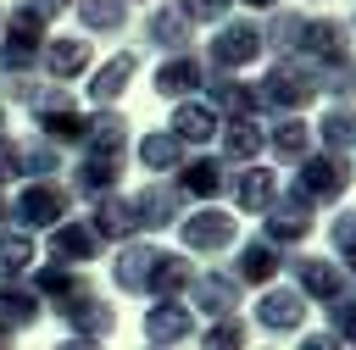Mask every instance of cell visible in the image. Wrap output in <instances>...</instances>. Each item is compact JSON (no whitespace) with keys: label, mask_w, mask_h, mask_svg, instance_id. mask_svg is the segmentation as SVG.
Listing matches in <instances>:
<instances>
[{"label":"cell","mask_w":356,"mask_h":350,"mask_svg":"<svg viewBox=\"0 0 356 350\" xmlns=\"http://www.w3.org/2000/svg\"><path fill=\"white\" fill-rule=\"evenodd\" d=\"M256 89H261V106H278L284 117H300V111L323 94V72L289 56V61H273V67H267V78H261Z\"/></svg>","instance_id":"1"},{"label":"cell","mask_w":356,"mask_h":350,"mask_svg":"<svg viewBox=\"0 0 356 350\" xmlns=\"http://www.w3.org/2000/svg\"><path fill=\"white\" fill-rule=\"evenodd\" d=\"M356 183V172H350V156H328V150H312L300 167H295V194L300 200H312V206H339V194Z\"/></svg>","instance_id":"2"},{"label":"cell","mask_w":356,"mask_h":350,"mask_svg":"<svg viewBox=\"0 0 356 350\" xmlns=\"http://www.w3.org/2000/svg\"><path fill=\"white\" fill-rule=\"evenodd\" d=\"M261 50H267V39H261V28H256L250 17H245V22H222L217 39L206 44V67H211L217 78H239V67H250Z\"/></svg>","instance_id":"3"},{"label":"cell","mask_w":356,"mask_h":350,"mask_svg":"<svg viewBox=\"0 0 356 350\" xmlns=\"http://www.w3.org/2000/svg\"><path fill=\"white\" fill-rule=\"evenodd\" d=\"M345 56H356V50H350V22H339V17H306V33H300L295 61L328 72V67H339Z\"/></svg>","instance_id":"4"},{"label":"cell","mask_w":356,"mask_h":350,"mask_svg":"<svg viewBox=\"0 0 356 350\" xmlns=\"http://www.w3.org/2000/svg\"><path fill=\"white\" fill-rule=\"evenodd\" d=\"M67 211H72V189H61L56 178H39V183H28V189L11 200V217H17L22 228H61Z\"/></svg>","instance_id":"5"},{"label":"cell","mask_w":356,"mask_h":350,"mask_svg":"<svg viewBox=\"0 0 356 350\" xmlns=\"http://www.w3.org/2000/svg\"><path fill=\"white\" fill-rule=\"evenodd\" d=\"M312 211H317L312 200H300L295 189H284V194L267 206V228H261V239H267V244H278V250H289V244L312 239V228H317V217H312Z\"/></svg>","instance_id":"6"},{"label":"cell","mask_w":356,"mask_h":350,"mask_svg":"<svg viewBox=\"0 0 356 350\" xmlns=\"http://www.w3.org/2000/svg\"><path fill=\"white\" fill-rule=\"evenodd\" d=\"M56 317L72 328V339H106V333L117 328V306H106V300L95 294V283H83L72 300H61Z\"/></svg>","instance_id":"7"},{"label":"cell","mask_w":356,"mask_h":350,"mask_svg":"<svg viewBox=\"0 0 356 350\" xmlns=\"http://www.w3.org/2000/svg\"><path fill=\"white\" fill-rule=\"evenodd\" d=\"M306 311H312V300H306L295 283H273V289H261V300H256V322H261L267 333H300Z\"/></svg>","instance_id":"8"},{"label":"cell","mask_w":356,"mask_h":350,"mask_svg":"<svg viewBox=\"0 0 356 350\" xmlns=\"http://www.w3.org/2000/svg\"><path fill=\"white\" fill-rule=\"evenodd\" d=\"M289 267H295V289H300L306 300H323V306H334V300L350 289L345 267H339V261H328V256H295Z\"/></svg>","instance_id":"9"},{"label":"cell","mask_w":356,"mask_h":350,"mask_svg":"<svg viewBox=\"0 0 356 350\" xmlns=\"http://www.w3.org/2000/svg\"><path fill=\"white\" fill-rule=\"evenodd\" d=\"M178 183V194H189V200H217V194H228L234 189V172H228V161L222 156H195V161H184V172L172 178Z\"/></svg>","instance_id":"10"},{"label":"cell","mask_w":356,"mask_h":350,"mask_svg":"<svg viewBox=\"0 0 356 350\" xmlns=\"http://www.w3.org/2000/svg\"><path fill=\"white\" fill-rule=\"evenodd\" d=\"M234 228H239V222H234L228 211H217V206H200L195 217H184V222H178L184 244H189V250H200V256L228 250V244H234Z\"/></svg>","instance_id":"11"},{"label":"cell","mask_w":356,"mask_h":350,"mask_svg":"<svg viewBox=\"0 0 356 350\" xmlns=\"http://www.w3.org/2000/svg\"><path fill=\"white\" fill-rule=\"evenodd\" d=\"M200 83H211V67H206V56H195V50L167 56V61L156 67V94H167V100H189Z\"/></svg>","instance_id":"12"},{"label":"cell","mask_w":356,"mask_h":350,"mask_svg":"<svg viewBox=\"0 0 356 350\" xmlns=\"http://www.w3.org/2000/svg\"><path fill=\"white\" fill-rule=\"evenodd\" d=\"M100 244H106V239H100L89 222H78V217L61 222V228H50V261H56V267H72V272H78L83 261L100 256Z\"/></svg>","instance_id":"13"},{"label":"cell","mask_w":356,"mask_h":350,"mask_svg":"<svg viewBox=\"0 0 356 350\" xmlns=\"http://www.w3.org/2000/svg\"><path fill=\"white\" fill-rule=\"evenodd\" d=\"M134 217H139V228H172V222H184V194H178V183H145L139 194H134Z\"/></svg>","instance_id":"14"},{"label":"cell","mask_w":356,"mask_h":350,"mask_svg":"<svg viewBox=\"0 0 356 350\" xmlns=\"http://www.w3.org/2000/svg\"><path fill=\"white\" fill-rule=\"evenodd\" d=\"M156 256H161V244H122V250H117V261H111L117 289H122V294H150Z\"/></svg>","instance_id":"15"},{"label":"cell","mask_w":356,"mask_h":350,"mask_svg":"<svg viewBox=\"0 0 356 350\" xmlns=\"http://www.w3.org/2000/svg\"><path fill=\"white\" fill-rule=\"evenodd\" d=\"M239 278L234 272H195V283H189V294H195V306L200 311H211V322H222V317H234V306H239Z\"/></svg>","instance_id":"16"},{"label":"cell","mask_w":356,"mask_h":350,"mask_svg":"<svg viewBox=\"0 0 356 350\" xmlns=\"http://www.w3.org/2000/svg\"><path fill=\"white\" fill-rule=\"evenodd\" d=\"M189 333H195L189 306H178V300H156V306L145 311V339H150L156 350H172V344H184Z\"/></svg>","instance_id":"17"},{"label":"cell","mask_w":356,"mask_h":350,"mask_svg":"<svg viewBox=\"0 0 356 350\" xmlns=\"http://www.w3.org/2000/svg\"><path fill=\"white\" fill-rule=\"evenodd\" d=\"M211 111L228 117V122H250L261 111V89L245 83V78H217L211 72Z\"/></svg>","instance_id":"18"},{"label":"cell","mask_w":356,"mask_h":350,"mask_svg":"<svg viewBox=\"0 0 356 350\" xmlns=\"http://www.w3.org/2000/svg\"><path fill=\"white\" fill-rule=\"evenodd\" d=\"M284 272V250L267 244V239H250L239 244V261H234V278L239 283H256V289H273V278Z\"/></svg>","instance_id":"19"},{"label":"cell","mask_w":356,"mask_h":350,"mask_svg":"<svg viewBox=\"0 0 356 350\" xmlns=\"http://www.w3.org/2000/svg\"><path fill=\"white\" fill-rule=\"evenodd\" d=\"M189 33H195V22H189L178 6H156V11L145 17V39H150L156 50H167V56H184V50H189Z\"/></svg>","instance_id":"20"},{"label":"cell","mask_w":356,"mask_h":350,"mask_svg":"<svg viewBox=\"0 0 356 350\" xmlns=\"http://www.w3.org/2000/svg\"><path fill=\"white\" fill-rule=\"evenodd\" d=\"M228 194H234V206H239V211H250V217H267V206L278 200V178H273L267 167H239Z\"/></svg>","instance_id":"21"},{"label":"cell","mask_w":356,"mask_h":350,"mask_svg":"<svg viewBox=\"0 0 356 350\" xmlns=\"http://www.w3.org/2000/svg\"><path fill=\"white\" fill-rule=\"evenodd\" d=\"M312 139H317V128L300 122V117H278V122L267 128V150H273L278 161H289V167H300V161L312 156Z\"/></svg>","instance_id":"22"},{"label":"cell","mask_w":356,"mask_h":350,"mask_svg":"<svg viewBox=\"0 0 356 350\" xmlns=\"http://www.w3.org/2000/svg\"><path fill=\"white\" fill-rule=\"evenodd\" d=\"M172 133H178L184 144H206V139L222 133V117L211 111V100H178V111H172Z\"/></svg>","instance_id":"23"},{"label":"cell","mask_w":356,"mask_h":350,"mask_svg":"<svg viewBox=\"0 0 356 350\" xmlns=\"http://www.w3.org/2000/svg\"><path fill=\"white\" fill-rule=\"evenodd\" d=\"M89 228H95L100 239H117V244H134V233H139V217H134V200H117V194H106V200H95V217H89Z\"/></svg>","instance_id":"24"},{"label":"cell","mask_w":356,"mask_h":350,"mask_svg":"<svg viewBox=\"0 0 356 350\" xmlns=\"http://www.w3.org/2000/svg\"><path fill=\"white\" fill-rule=\"evenodd\" d=\"M267 150V128L250 117V122H228L222 128V161L228 167H256V156Z\"/></svg>","instance_id":"25"},{"label":"cell","mask_w":356,"mask_h":350,"mask_svg":"<svg viewBox=\"0 0 356 350\" xmlns=\"http://www.w3.org/2000/svg\"><path fill=\"white\" fill-rule=\"evenodd\" d=\"M89 61H95V44H89V39H50V44H44V72H50L56 83L78 78Z\"/></svg>","instance_id":"26"},{"label":"cell","mask_w":356,"mask_h":350,"mask_svg":"<svg viewBox=\"0 0 356 350\" xmlns=\"http://www.w3.org/2000/svg\"><path fill=\"white\" fill-rule=\"evenodd\" d=\"M139 161H145V172H184L189 156H184V139H178L172 128H167V133L156 128V133L139 139Z\"/></svg>","instance_id":"27"},{"label":"cell","mask_w":356,"mask_h":350,"mask_svg":"<svg viewBox=\"0 0 356 350\" xmlns=\"http://www.w3.org/2000/svg\"><path fill=\"white\" fill-rule=\"evenodd\" d=\"M317 139L328 156H350L356 150V106H328L317 122Z\"/></svg>","instance_id":"28"},{"label":"cell","mask_w":356,"mask_h":350,"mask_svg":"<svg viewBox=\"0 0 356 350\" xmlns=\"http://www.w3.org/2000/svg\"><path fill=\"white\" fill-rule=\"evenodd\" d=\"M300 33H306V17H300V11H289V6H278V11H273V22L261 28V39H267V50H278V61H289V56L300 50Z\"/></svg>","instance_id":"29"},{"label":"cell","mask_w":356,"mask_h":350,"mask_svg":"<svg viewBox=\"0 0 356 350\" xmlns=\"http://www.w3.org/2000/svg\"><path fill=\"white\" fill-rule=\"evenodd\" d=\"M134 72H139V56H134V50H122V56H111V61H106V67L95 72L89 94H95L100 106H111V100H117V94L128 89V78H134Z\"/></svg>","instance_id":"30"},{"label":"cell","mask_w":356,"mask_h":350,"mask_svg":"<svg viewBox=\"0 0 356 350\" xmlns=\"http://www.w3.org/2000/svg\"><path fill=\"white\" fill-rule=\"evenodd\" d=\"M195 283V267H189V256H178V250H161L156 256V278H150V294L156 300H172L178 289H189Z\"/></svg>","instance_id":"31"},{"label":"cell","mask_w":356,"mask_h":350,"mask_svg":"<svg viewBox=\"0 0 356 350\" xmlns=\"http://www.w3.org/2000/svg\"><path fill=\"white\" fill-rule=\"evenodd\" d=\"M0 322L17 333V328H33L39 322V294L33 289H17V283H0Z\"/></svg>","instance_id":"32"},{"label":"cell","mask_w":356,"mask_h":350,"mask_svg":"<svg viewBox=\"0 0 356 350\" xmlns=\"http://www.w3.org/2000/svg\"><path fill=\"white\" fill-rule=\"evenodd\" d=\"M78 22H83L89 33H122L128 0H78Z\"/></svg>","instance_id":"33"},{"label":"cell","mask_w":356,"mask_h":350,"mask_svg":"<svg viewBox=\"0 0 356 350\" xmlns=\"http://www.w3.org/2000/svg\"><path fill=\"white\" fill-rule=\"evenodd\" d=\"M328 239H334V250H339L345 278L356 283V206H350V211H339V217L328 222Z\"/></svg>","instance_id":"34"},{"label":"cell","mask_w":356,"mask_h":350,"mask_svg":"<svg viewBox=\"0 0 356 350\" xmlns=\"http://www.w3.org/2000/svg\"><path fill=\"white\" fill-rule=\"evenodd\" d=\"M28 261H33V239H28V233H0V278H6V283L22 278Z\"/></svg>","instance_id":"35"},{"label":"cell","mask_w":356,"mask_h":350,"mask_svg":"<svg viewBox=\"0 0 356 350\" xmlns=\"http://www.w3.org/2000/svg\"><path fill=\"white\" fill-rule=\"evenodd\" d=\"M323 311H328V333L356 350V289H345V294H339L334 306H323Z\"/></svg>","instance_id":"36"},{"label":"cell","mask_w":356,"mask_h":350,"mask_svg":"<svg viewBox=\"0 0 356 350\" xmlns=\"http://www.w3.org/2000/svg\"><path fill=\"white\" fill-rule=\"evenodd\" d=\"M245 344H250V333H245L239 317H222V322H211L200 333V350H245Z\"/></svg>","instance_id":"37"},{"label":"cell","mask_w":356,"mask_h":350,"mask_svg":"<svg viewBox=\"0 0 356 350\" xmlns=\"http://www.w3.org/2000/svg\"><path fill=\"white\" fill-rule=\"evenodd\" d=\"M323 94H334V106H350L356 100V56H345L339 67L323 72Z\"/></svg>","instance_id":"38"},{"label":"cell","mask_w":356,"mask_h":350,"mask_svg":"<svg viewBox=\"0 0 356 350\" xmlns=\"http://www.w3.org/2000/svg\"><path fill=\"white\" fill-rule=\"evenodd\" d=\"M228 6H234V0H178V11H184L189 22H217V28H222Z\"/></svg>","instance_id":"39"},{"label":"cell","mask_w":356,"mask_h":350,"mask_svg":"<svg viewBox=\"0 0 356 350\" xmlns=\"http://www.w3.org/2000/svg\"><path fill=\"white\" fill-rule=\"evenodd\" d=\"M6 178H22V144H11V139H0V183Z\"/></svg>","instance_id":"40"},{"label":"cell","mask_w":356,"mask_h":350,"mask_svg":"<svg viewBox=\"0 0 356 350\" xmlns=\"http://www.w3.org/2000/svg\"><path fill=\"white\" fill-rule=\"evenodd\" d=\"M300 350H345V344H339V339L323 328V333H306V339H300Z\"/></svg>","instance_id":"41"},{"label":"cell","mask_w":356,"mask_h":350,"mask_svg":"<svg viewBox=\"0 0 356 350\" xmlns=\"http://www.w3.org/2000/svg\"><path fill=\"white\" fill-rule=\"evenodd\" d=\"M56 350H100V339H61Z\"/></svg>","instance_id":"42"},{"label":"cell","mask_w":356,"mask_h":350,"mask_svg":"<svg viewBox=\"0 0 356 350\" xmlns=\"http://www.w3.org/2000/svg\"><path fill=\"white\" fill-rule=\"evenodd\" d=\"M245 6H256V11H278V0H245Z\"/></svg>","instance_id":"43"},{"label":"cell","mask_w":356,"mask_h":350,"mask_svg":"<svg viewBox=\"0 0 356 350\" xmlns=\"http://www.w3.org/2000/svg\"><path fill=\"white\" fill-rule=\"evenodd\" d=\"M0 350H11V328L6 322H0Z\"/></svg>","instance_id":"44"},{"label":"cell","mask_w":356,"mask_h":350,"mask_svg":"<svg viewBox=\"0 0 356 350\" xmlns=\"http://www.w3.org/2000/svg\"><path fill=\"white\" fill-rule=\"evenodd\" d=\"M0 217H11V200H6V194H0Z\"/></svg>","instance_id":"45"},{"label":"cell","mask_w":356,"mask_h":350,"mask_svg":"<svg viewBox=\"0 0 356 350\" xmlns=\"http://www.w3.org/2000/svg\"><path fill=\"white\" fill-rule=\"evenodd\" d=\"M50 6H56V11H61V6H72V0H50Z\"/></svg>","instance_id":"46"},{"label":"cell","mask_w":356,"mask_h":350,"mask_svg":"<svg viewBox=\"0 0 356 350\" xmlns=\"http://www.w3.org/2000/svg\"><path fill=\"white\" fill-rule=\"evenodd\" d=\"M350 33H356V17H350Z\"/></svg>","instance_id":"47"},{"label":"cell","mask_w":356,"mask_h":350,"mask_svg":"<svg viewBox=\"0 0 356 350\" xmlns=\"http://www.w3.org/2000/svg\"><path fill=\"white\" fill-rule=\"evenodd\" d=\"M0 122H6V117H0Z\"/></svg>","instance_id":"48"},{"label":"cell","mask_w":356,"mask_h":350,"mask_svg":"<svg viewBox=\"0 0 356 350\" xmlns=\"http://www.w3.org/2000/svg\"><path fill=\"white\" fill-rule=\"evenodd\" d=\"M150 350H156V344H150Z\"/></svg>","instance_id":"49"}]
</instances>
